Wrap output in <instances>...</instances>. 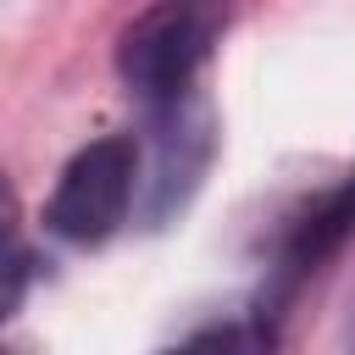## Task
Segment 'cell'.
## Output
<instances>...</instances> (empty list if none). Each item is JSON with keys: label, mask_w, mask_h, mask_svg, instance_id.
<instances>
[{"label": "cell", "mask_w": 355, "mask_h": 355, "mask_svg": "<svg viewBox=\"0 0 355 355\" xmlns=\"http://www.w3.org/2000/svg\"><path fill=\"white\" fill-rule=\"evenodd\" d=\"M133 172H139L133 139H94V144H83L67 161V172H61L50 205H44L50 233H61L67 244H100L128 216Z\"/></svg>", "instance_id": "1"}, {"label": "cell", "mask_w": 355, "mask_h": 355, "mask_svg": "<svg viewBox=\"0 0 355 355\" xmlns=\"http://www.w3.org/2000/svg\"><path fill=\"white\" fill-rule=\"evenodd\" d=\"M211 33H216V17L211 11H194V6H155L144 17H133L122 28V44H116V67L128 78V89L150 94V100H166V94H183L194 67L205 61L211 50Z\"/></svg>", "instance_id": "2"}, {"label": "cell", "mask_w": 355, "mask_h": 355, "mask_svg": "<svg viewBox=\"0 0 355 355\" xmlns=\"http://www.w3.org/2000/svg\"><path fill=\"white\" fill-rule=\"evenodd\" d=\"M166 355H205V349H166Z\"/></svg>", "instance_id": "3"}]
</instances>
